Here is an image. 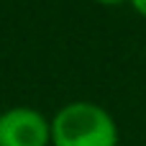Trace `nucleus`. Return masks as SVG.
I'll return each instance as SVG.
<instances>
[{"mask_svg": "<svg viewBox=\"0 0 146 146\" xmlns=\"http://www.w3.org/2000/svg\"><path fill=\"white\" fill-rule=\"evenodd\" d=\"M54 146H118V123L90 100H74L49 121Z\"/></svg>", "mask_w": 146, "mask_h": 146, "instance_id": "f257e3e1", "label": "nucleus"}, {"mask_svg": "<svg viewBox=\"0 0 146 146\" xmlns=\"http://www.w3.org/2000/svg\"><path fill=\"white\" fill-rule=\"evenodd\" d=\"M128 3H131V5H133V8L146 18V0H128Z\"/></svg>", "mask_w": 146, "mask_h": 146, "instance_id": "7ed1b4c3", "label": "nucleus"}, {"mask_svg": "<svg viewBox=\"0 0 146 146\" xmlns=\"http://www.w3.org/2000/svg\"><path fill=\"white\" fill-rule=\"evenodd\" d=\"M51 126L36 108H8L0 113V146H49Z\"/></svg>", "mask_w": 146, "mask_h": 146, "instance_id": "f03ea898", "label": "nucleus"}, {"mask_svg": "<svg viewBox=\"0 0 146 146\" xmlns=\"http://www.w3.org/2000/svg\"><path fill=\"white\" fill-rule=\"evenodd\" d=\"M95 3H103V5H121V3H126V0H95Z\"/></svg>", "mask_w": 146, "mask_h": 146, "instance_id": "20e7f679", "label": "nucleus"}]
</instances>
